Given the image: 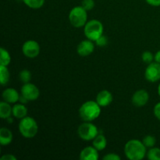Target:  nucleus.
<instances>
[{
  "instance_id": "f257e3e1",
  "label": "nucleus",
  "mask_w": 160,
  "mask_h": 160,
  "mask_svg": "<svg viewBox=\"0 0 160 160\" xmlns=\"http://www.w3.org/2000/svg\"><path fill=\"white\" fill-rule=\"evenodd\" d=\"M124 153L128 159L142 160L146 156L147 148L142 141L131 139L125 144Z\"/></svg>"
},
{
  "instance_id": "f03ea898",
  "label": "nucleus",
  "mask_w": 160,
  "mask_h": 160,
  "mask_svg": "<svg viewBox=\"0 0 160 160\" xmlns=\"http://www.w3.org/2000/svg\"><path fill=\"white\" fill-rule=\"evenodd\" d=\"M101 114V106L96 101H87L83 103L79 109V116L84 121L92 122Z\"/></svg>"
},
{
  "instance_id": "7ed1b4c3",
  "label": "nucleus",
  "mask_w": 160,
  "mask_h": 160,
  "mask_svg": "<svg viewBox=\"0 0 160 160\" xmlns=\"http://www.w3.org/2000/svg\"><path fill=\"white\" fill-rule=\"evenodd\" d=\"M18 128L20 134L25 138H33L38 132V125L36 120L28 116L20 120Z\"/></svg>"
},
{
  "instance_id": "20e7f679",
  "label": "nucleus",
  "mask_w": 160,
  "mask_h": 160,
  "mask_svg": "<svg viewBox=\"0 0 160 160\" xmlns=\"http://www.w3.org/2000/svg\"><path fill=\"white\" fill-rule=\"evenodd\" d=\"M104 27L98 20H91L84 27V34L85 37L92 42H95L98 38L103 35Z\"/></svg>"
},
{
  "instance_id": "39448f33",
  "label": "nucleus",
  "mask_w": 160,
  "mask_h": 160,
  "mask_svg": "<svg viewBox=\"0 0 160 160\" xmlns=\"http://www.w3.org/2000/svg\"><path fill=\"white\" fill-rule=\"evenodd\" d=\"M69 20L74 28H80L84 27L88 22V11L81 6H75L70 11Z\"/></svg>"
},
{
  "instance_id": "423d86ee",
  "label": "nucleus",
  "mask_w": 160,
  "mask_h": 160,
  "mask_svg": "<svg viewBox=\"0 0 160 160\" xmlns=\"http://www.w3.org/2000/svg\"><path fill=\"white\" fill-rule=\"evenodd\" d=\"M78 134L80 138L86 142H89L93 140L99 133L98 128L94 123L92 122L84 121V123H81L78 127Z\"/></svg>"
},
{
  "instance_id": "0eeeda50",
  "label": "nucleus",
  "mask_w": 160,
  "mask_h": 160,
  "mask_svg": "<svg viewBox=\"0 0 160 160\" xmlns=\"http://www.w3.org/2000/svg\"><path fill=\"white\" fill-rule=\"evenodd\" d=\"M20 93L22 96L26 98L28 102L35 101L39 98L40 91L35 84L29 82L23 84L20 90Z\"/></svg>"
},
{
  "instance_id": "6e6552de",
  "label": "nucleus",
  "mask_w": 160,
  "mask_h": 160,
  "mask_svg": "<svg viewBox=\"0 0 160 160\" xmlns=\"http://www.w3.org/2000/svg\"><path fill=\"white\" fill-rule=\"evenodd\" d=\"M22 52L26 57L34 59L40 53V45L34 40H28L23 44Z\"/></svg>"
},
{
  "instance_id": "1a4fd4ad",
  "label": "nucleus",
  "mask_w": 160,
  "mask_h": 160,
  "mask_svg": "<svg viewBox=\"0 0 160 160\" xmlns=\"http://www.w3.org/2000/svg\"><path fill=\"white\" fill-rule=\"evenodd\" d=\"M145 78L148 82L155 83L160 80V63L152 62L148 65L145 71Z\"/></svg>"
},
{
  "instance_id": "9d476101",
  "label": "nucleus",
  "mask_w": 160,
  "mask_h": 160,
  "mask_svg": "<svg viewBox=\"0 0 160 160\" xmlns=\"http://www.w3.org/2000/svg\"><path fill=\"white\" fill-rule=\"evenodd\" d=\"M132 103L136 107H142L148 103L149 100V94L145 89H139L133 95Z\"/></svg>"
},
{
  "instance_id": "9b49d317",
  "label": "nucleus",
  "mask_w": 160,
  "mask_h": 160,
  "mask_svg": "<svg viewBox=\"0 0 160 160\" xmlns=\"http://www.w3.org/2000/svg\"><path fill=\"white\" fill-rule=\"evenodd\" d=\"M94 50H95L94 42L88 38L80 42L77 48V52H78V55L81 56H84V57L92 54Z\"/></svg>"
},
{
  "instance_id": "f8f14e48",
  "label": "nucleus",
  "mask_w": 160,
  "mask_h": 160,
  "mask_svg": "<svg viewBox=\"0 0 160 160\" xmlns=\"http://www.w3.org/2000/svg\"><path fill=\"white\" fill-rule=\"evenodd\" d=\"M112 100L113 97L112 93L108 90H102L98 93L95 101L101 107H106L112 103Z\"/></svg>"
},
{
  "instance_id": "ddd939ff",
  "label": "nucleus",
  "mask_w": 160,
  "mask_h": 160,
  "mask_svg": "<svg viewBox=\"0 0 160 160\" xmlns=\"http://www.w3.org/2000/svg\"><path fill=\"white\" fill-rule=\"evenodd\" d=\"M2 99L5 102L10 103V104H15L17 102L20 100V94L16 90L15 88H8L5 89L3 91L2 94Z\"/></svg>"
},
{
  "instance_id": "4468645a",
  "label": "nucleus",
  "mask_w": 160,
  "mask_h": 160,
  "mask_svg": "<svg viewBox=\"0 0 160 160\" xmlns=\"http://www.w3.org/2000/svg\"><path fill=\"white\" fill-rule=\"evenodd\" d=\"M79 158L81 160H98V151L93 145L87 146L81 150Z\"/></svg>"
},
{
  "instance_id": "2eb2a0df",
  "label": "nucleus",
  "mask_w": 160,
  "mask_h": 160,
  "mask_svg": "<svg viewBox=\"0 0 160 160\" xmlns=\"http://www.w3.org/2000/svg\"><path fill=\"white\" fill-rule=\"evenodd\" d=\"M12 116L19 120L24 118L28 116V108L23 103H15L12 106Z\"/></svg>"
},
{
  "instance_id": "dca6fc26",
  "label": "nucleus",
  "mask_w": 160,
  "mask_h": 160,
  "mask_svg": "<svg viewBox=\"0 0 160 160\" xmlns=\"http://www.w3.org/2000/svg\"><path fill=\"white\" fill-rule=\"evenodd\" d=\"M13 135L12 131L6 128H2L0 129V144L2 146H6L12 143Z\"/></svg>"
},
{
  "instance_id": "f3484780",
  "label": "nucleus",
  "mask_w": 160,
  "mask_h": 160,
  "mask_svg": "<svg viewBox=\"0 0 160 160\" xmlns=\"http://www.w3.org/2000/svg\"><path fill=\"white\" fill-rule=\"evenodd\" d=\"M12 115V107L10 103L4 100L0 102V117L2 120H7Z\"/></svg>"
},
{
  "instance_id": "a211bd4d",
  "label": "nucleus",
  "mask_w": 160,
  "mask_h": 160,
  "mask_svg": "<svg viewBox=\"0 0 160 160\" xmlns=\"http://www.w3.org/2000/svg\"><path fill=\"white\" fill-rule=\"evenodd\" d=\"M92 145L99 151H102L106 148V145H107V139L105 137L103 134H98L95 138L92 140Z\"/></svg>"
},
{
  "instance_id": "6ab92c4d",
  "label": "nucleus",
  "mask_w": 160,
  "mask_h": 160,
  "mask_svg": "<svg viewBox=\"0 0 160 160\" xmlns=\"http://www.w3.org/2000/svg\"><path fill=\"white\" fill-rule=\"evenodd\" d=\"M10 73L6 66L0 65V82L2 86H6L9 83Z\"/></svg>"
},
{
  "instance_id": "aec40b11",
  "label": "nucleus",
  "mask_w": 160,
  "mask_h": 160,
  "mask_svg": "<svg viewBox=\"0 0 160 160\" xmlns=\"http://www.w3.org/2000/svg\"><path fill=\"white\" fill-rule=\"evenodd\" d=\"M11 62V56L9 52L2 47L0 48V65L8 67Z\"/></svg>"
},
{
  "instance_id": "412c9836",
  "label": "nucleus",
  "mask_w": 160,
  "mask_h": 160,
  "mask_svg": "<svg viewBox=\"0 0 160 160\" xmlns=\"http://www.w3.org/2000/svg\"><path fill=\"white\" fill-rule=\"evenodd\" d=\"M23 2L27 6L31 9H38L44 6L45 0H23Z\"/></svg>"
},
{
  "instance_id": "4be33fe9",
  "label": "nucleus",
  "mask_w": 160,
  "mask_h": 160,
  "mask_svg": "<svg viewBox=\"0 0 160 160\" xmlns=\"http://www.w3.org/2000/svg\"><path fill=\"white\" fill-rule=\"evenodd\" d=\"M147 158L149 160H160V148L152 147L147 152Z\"/></svg>"
},
{
  "instance_id": "5701e85b",
  "label": "nucleus",
  "mask_w": 160,
  "mask_h": 160,
  "mask_svg": "<svg viewBox=\"0 0 160 160\" xmlns=\"http://www.w3.org/2000/svg\"><path fill=\"white\" fill-rule=\"evenodd\" d=\"M142 142L147 148H151L152 147H155V145L156 143V139L152 135H146L142 139Z\"/></svg>"
},
{
  "instance_id": "b1692460",
  "label": "nucleus",
  "mask_w": 160,
  "mask_h": 160,
  "mask_svg": "<svg viewBox=\"0 0 160 160\" xmlns=\"http://www.w3.org/2000/svg\"><path fill=\"white\" fill-rule=\"evenodd\" d=\"M19 78H20V81H21L23 84L29 83L31 78V71L28 70H26V69L21 70V71L20 72V74H19Z\"/></svg>"
},
{
  "instance_id": "393cba45",
  "label": "nucleus",
  "mask_w": 160,
  "mask_h": 160,
  "mask_svg": "<svg viewBox=\"0 0 160 160\" xmlns=\"http://www.w3.org/2000/svg\"><path fill=\"white\" fill-rule=\"evenodd\" d=\"M142 59L143 60V62L149 64L152 62L153 60H155V55H153L151 52L145 51L142 53Z\"/></svg>"
},
{
  "instance_id": "a878e982",
  "label": "nucleus",
  "mask_w": 160,
  "mask_h": 160,
  "mask_svg": "<svg viewBox=\"0 0 160 160\" xmlns=\"http://www.w3.org/2000/svg\"><path fill=\"white\" fill-rule=\"evenodd\" d=\"M95 2L94 0H83L81 2V6L87 11H90L95 7Z\"/></svg>"
},
{
  "instance_id": "bb28decb",
  "label": "nucleus",
  "mask_w": 160,
  "mask_h": 160,
  "mask_svg": "<svg viewBox=\"0 0 160 160\" xmlns=\"http://www.w3.org/2000/svg\"><path fill=\"white\" fill-rule=\"evenodd\" d=\"M95 42V44H96V45H98V46L104 47L108 44V38L106 36L102 35L101 37L98 38L97 39Z\"/></svg>"
},
{
  "instance_id": "cd10ccee",
  "label": "nucleus",
  "mask_w": 160,
  "mask_h": 160,
  "mask_svg": "<svg viewBox=\"0 0 160 160\" xmlns=\"http://www.w3.org/2000/svg\"><path fill=\"white\" fill-rule=\"evenodd\" d=\"M103 160H120L121 157L116 153H108L107 155L103 156Z\"/></svg>"
},
{
  "instance_id": "c85d7f7f",
  "label": "nucleus",
  "mask_w": 160,
  "mask_h": 160,
  "mask_svg": "<svg viewBox=\"0 0 160 160\" xmlns=\"http://www.w3.org/2000/svg\"><path fill=\"white\" fill-rule=\"evenodd\" d=\"M153 113H154V116L156 117V118L160 121V102H158L157 104H156V106H154Z\"/></svg>"
},
{
  "instance_id": "c756f323",
  "label": "nucleus",
  "mask_w": 160,
  "mask_h": 160,
  "mask_svg": "<svg viewBox=\"0 0 160 160\" xmlns=\"http://www.w3.org/2000/svg\"><path fill=\"white\" fill-rule=\"evenodd\" d=\"M149 6H154V7H159L160 6V0H145Z\"/></svg>"
},
{
  "instance_id": "7c9ffc66",
  "label": "nucleus",
  "mask_w": 160,
  "mask_h": 160,
  "mask_svg": "<svg viewBox=\"0 0 160 160\" xmlns=\"http://www.w3.org/2000/svg\"><path fill=\"white\" fill-rule=\"evenodd\" d=\"M1 160H17V157L12 154H6L3 155L1 157Z\"/></svg>"
},
{
  "instance_id": "2f4dec72",
  "label": "nucleus",
  "mask_w": 160,
  "mask_h": 160,
  "mask_svg": "<svg viewBox=\"0 0 160 160\" xmlns=\"http://www.w3.org/2000/svg\"><path fill=\"white\" fill-rule=\"evenodd\" d=\"M155 61L160 63V50L155 54Z\"/></svg>"
},
{
  "instance_id": "473e14b6",
  "label": "nucleus",
  "mask_w": 160,
  "mask_h": 160,
  "mask_svg": "<svg viewBox=\"0 0 160 160\" xmlns=\"http://www.w3.org/2000/svg\"><path fill=\"white\" fill-rule=\"evenodd\" d=\"M157 91H158V95H159V96L160 97V84H159V86H158Z\"/></svg>"
}]
</instances>
